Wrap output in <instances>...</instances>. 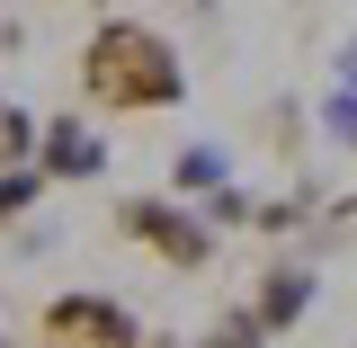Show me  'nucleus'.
<instances>
[{
	"instance_id": "nucleus-1",
	"label": "nucleus",
	"mask_w": 357,
	"mask_h": 348,
	"mask_svg": "<svg viewBox=\"0 0 357 348\" xmlns=\"http://www.w3.org/2000/svg\"><path fill=\"white\" fill-rule=\"evenodd\" d=\"M72 89L89 116H170L188 98V54L170 45V27L98 9V27L72 54Z\"/></svg>"
},
{
	"instance_id": "nucleus-2",
	"label": "nucleus",
	"mask_w": 357,
	"mask_h": 348,
	"mask_svg": "<svg viewBox=\"0 0 357 348\" xmlns=\"http://www.w3.org/2000/svg\"><path fill=\"white\" fill-rule=\"evenodd\" d=\"M107 232L126 241V250H143L152 268H178V277H206V268L223 259V232L188 197H170V188H134V197H116L107 206Z\"/></svg>"
},
{
	"instance_id": "nucleus-3",
	"label": "nucleus",
	"mask_w": 357,
	"mask_h": 348,
	"mask_svg": "<svg viewBox=\"0 0 357 348\" xmlns=\"http://www.w3.org/2000/svg\"><path fill=\"white\" fill-rule=\"evenodd\" d=\"M143 312L107 286H63L36 304V348H143Z\"/></svg>"
},
{
	"instance_id": "nucleus-4",
	"label": "nucleus",
	"mask_w": 357,
	"mask_h": 348,
	"mask_svg": "<svg viewBox=\"0 0 357 348\" xmlns=\"http://www.w3.org/2000/svg\"><path fill=\"white\" fill-rule=\"evenodd\" d=\"M241 304H250V321H259L268 340L304 331L312 304H321V259H312V250H277V259L250 277V295H241Z\"/></svg>"
},
{
	"instance_id": "nucleus-5",
	"label": "nucleus",
	"mask_w": 357,
	"mask_h": 348,
	"mask_svg": "<svg viewBox=\"0 0 357 348\" xmlns=\"http://www.w3.org/2000/svg\"><path fill=\"white\" fill-rule=\"evenodd\" d=\"M36 170L54 188H98L107 179V134L89 126V116H45L36 126Z\"/></svg>"
},
{
	"instance_id": "nucleus-6",
	"label": "nucleus",
	"mask_w": 357,
	"mask_h": 348,
	"mask_svg": "<svg viewBox=\"0 0 357 348\" xmlns=\"http://www.w3.org/2000/svg\"><path fill=\"white\" fill-rule=\"evenodd\" d=\"M215 188H232V152H223V143H206V134H197V143H178V152H170V197L206 206Z\"/></svg>"
},
{
	"instance_id": "nucleus-7",
	"label": "nucleus",
	"mask_w": 357,
	"mask_h": 348,
	"mask_svg": "<svg viewBox=\"0 0 357 348\" xmlns=\"http://www.w3.org/2000/svg\"><path fill=\"white\" fill-rule=\"evenodd\" d=\"M45 197H54V179H45L36 161H9V170H0V232H18Z\"/></svg>"
},
{
	"instance_id": "nucleus-8",
	"label": "nucleus",
	"mask_w": 357,
	"mask_h": 348,
	"mask_svg": "<svg viewBox=\"0 0 357 348\" xmlns=\"http://www.w3.org/2000/svg\"><path fill=\"white\" fill-rule=\"evenodd\" d=\"M259 143L277 152V161H295L312 143V116H304V98H268V116H259Z\"/></svg>"
},
{
	"instance_id": "nucleus-9",
	"label": "nucleus",
	"mask_w": 357,
	"mask_h": 348,
	"mask_svg": "<svg viewBox=\"0 0 357 348\" xmlns=\"http://www.w3.org/2000/svg\"><path fill=\"white\" fill-rule=\"evenodd\" d=\"M312 134L331 143V152H357V89H321V116H312Z\"/></svg>"
},
{
	"instance_id": "nucleus-10",
	"label": "nucleus",
	"mask_w": 357,
	"mask_h": 348,
	"mask_svg": "<svg viewBox=\"0 0 357 348\" xmlns=\"http://www.w3.org/2000/svg\"><path fill=\"white\" fill-rule=\"evenodd\" d=\"M197 348H277V340L250 321V304H223V312H215V331H206Z\"/></svg>"
},
{
	"instance_id": "nucleus-11",
	"label": "nucleus",
	"mask_w": 357,
	"mask_h": 348,
	"mask_svg": "<svg viewBox=\"0 0 357 348\" xmlns=\"http://www.w3.org/2000/svg\"><path fill=\"white\" fill-rule=\"evenodd\" d=\"M36 107H9V98H0V170H9V161H36Z\"/></svg>"
},
{
	"instance_id": "nucleus-12",
	"label": "nucleus",
	"mask_w": 357,
	"mask_h": 348,
	"mask_svg": "<svg viewBox=\"0 0 357 348\" xmlns=\"http://www.w3.org/2000/svg\"><path fill=\"white\" fill-rule=\"evenodd\" d=\"M197 215L215 223V232H250V188H241V179H232V188H215V197H206V206H197Z\"/></svg>"
},
{
	"instance_id": "nucleus-13",
	"label": "nucleus",
	"mask_w": 357,
	"mask_h": 348,
	"mask_svg": "<svg viewBox=\"0 0 357 348\" xmlns=\"http://www.w3.org/2000/svg\"><path fill=\"white\" fill-rule=\"evenodd\" d=\"M331 81H340V89H357V36L340 45V54H331Z\"/></svg>"
},
{
	"instance_id": "nucleus-14",
	"label": "nucleus",
	"mask_w": 357,
	"mask_h": 348,
	"mask_svg": "<svg viewBox=\"0 0 357 348\" xmlns=\"http://www.w3.org/2000/svg\"><path fill=\"white\" fill-rule=\"evenodd\" d=\"M170 9L178 18H215V0H170Z\"/></svg>"
},
{
	"instance_id": "nucleus-15",
	"label": "nucleus",
	"mask_w": 357,
	"mask_h": 348,
	"mask_svg": "<svg viewBox=\"0 0 357 348\" xmlns=\"http://www.w3.org/2000/svg\"><path fill=\"white\" fill-rule=\"evenodd\" d=\"M143 348H197V340H178V331H152V340H143Z\"/></svg>"
},
{
	"instance_id": "nucleus-16",
	"label": "nucleus",
	"mask_w": 357,
	"mask_h": 348,
	"mask_svg": "<svg viewBox=\"0 0 357 348\" xmlns=\"http://www.w3.org/2000/svg\"><path fill=\"white\" fill-rule=\"evenodd\" d=\"M0 348H18V340H9V321H0Z\"/></svg>"
},
{
	"instance_id": "nucleus-17",
	"label": "nucleus",
	"mask_w": 357,
	"mask_h": 348,
	"mask_svg": "<svg viewBox=\"0 0 357 348\" xmlns=\"http://www.w3.org/2000/svg\"><path fill=\"white\" fill-rule=\"evenodd\" d=\"M89 9H107V0H89Z\"/></svg>"
}]
</instances>
